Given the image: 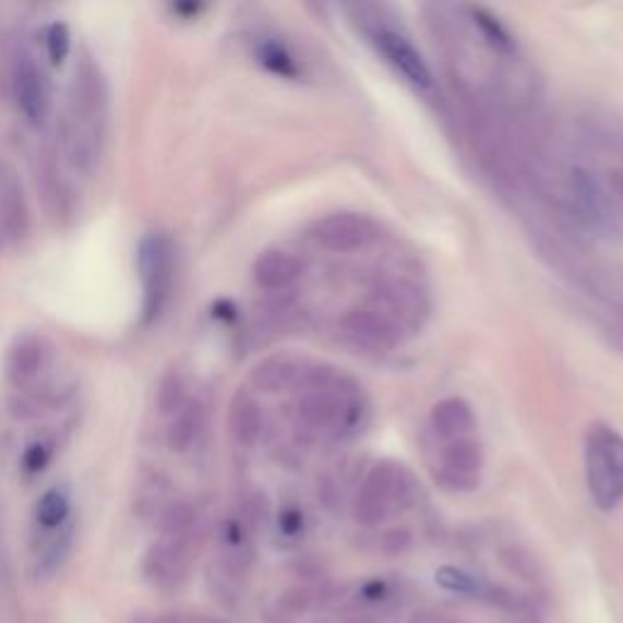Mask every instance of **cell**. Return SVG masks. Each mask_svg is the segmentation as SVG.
Here are the masks:
<instances>
[{"label": "cell", "instance_id": "obj_1", "mask_svg": "<svg viewBox=\"0 0 623 623\" xmlns=\"http://www.w3.org/2000/svg\"><path fill=\"white\" fill-rule=\"evenodd\" d=\"M110 93L103 69L88 55L73 67L67 103L61 112V146L69 166L79 173H93L100 164L108 134Z\"/></svg>", "mask_w": 623, "mask_h": 623}, {"label": "cell", "instance_id": "obj_2", "mask_svg": "<svg viewBox=\"0 0 623 623\" xmlns=\"http://www.w3.org/2000/svg\"><path fill=\"white\" fill-rule=\"evenodd\" d=\"M363 417V393L354 378L326 366L324 375L295 399V421L302 431L326 439L354 434Z\"/></svg>", "mask_w": 623, "mask_h": 623}, {"label": "cell", "instance_id": "obj_3", "mask_svg": "<svg viewBox=\"0 0 623 623\" xmlns=\"http://www.w3.org/2000/svg\"><path fill=\"white\" fill-rule=\"evenodd\" d=\"M348 13H354V23L361 29L368 45L375 49V55L383 59L411 91L421 95H434L436 81L424 55H421L415 39L407 35L403 25L393 23V20L385 15V8L354 5L348 8Z\"/></svg>", "mask_w": 623, "mask_h": 623}, {"label": "cell", "instance_id": "obj_4", "mask_svg": "<svg viewBox=\"0 0 623 623\" xmlns=\"http://www.w3.org/2000/svg\"><path fill=\"white\" fill-rule=\"evenodd\" d=\"M419 484L405 463L383 458L366 472L351 506L354 522L366 529H378L417 504Z\"/></svg>", "mask_w": 623, "mask_h": 623}, {"label": "cell", "instance_id": "obj_5", "mask_svg": "<svg viewBox=\"0 0 623 623\" xmlns=\"http://www.w3.org/2000/svg\"><path fill=\"white\" fill-rule=\"evenodd\" d=\"M585 478L601 512L623 502V434L607 421H592L585 431Z\"/></svg>", "mask_w": 623, "mask_h": 623}, {"label": "cell", "instance_id": "obj_6", "mask_svg": "<svg viewBox=\"0 0 623 623\" xmlns=\"http://www.w3.org/2000/svg\"><path fill=\"white\" fill-rule=\"evenodd\" d=\"M136 271L142 280V320L144 324L156 322L166 310L173 288L176 249L173 241L164 231H152L140 241L136 249Z\"/></svg>", "mask_w": 623, "mask_h": 623}, {"label": "cell", "instance_id": "obj_7", "mask_svg": "<svg viewBox=\"0 0 623 623\" xmlns=\"http://www.w3.org/2000/svg\"><path fill=\"white\" fill-rule=\"evenodd\" d=\"M326 371V363L298 354H273L251 368L249 387L253 395H300Z\"/></svg>", "mask_w": 623, "mask_h": 623}, {"label": "cell", "instance_id": "obj_8", "mask_svg": "<svg viewBox=\"0 0 623 623\" xmlns=\"http://www.w3.org/2000/svg\"><path fill=\"white\" fill-rule=\"evenodd\" d=\"M342 332L351 344L373 354H390L405 342V330L395 316H390L380 304L366 300L346 310L342 316Z\"/></svg>", "mask_w": 623, "mask_h": 623}, {"label": "cell", "instance_id": "obj_9", "mask_svg": "<svg viewBox=\"0 0 623 623\" xmlns=\"http://www.w3.org/2000/svg\"><path fill=\"white\" fill-rule=\"evenodd\" d=\"M310 239L330 253H356L375 244L380 239V225L371 215L339 209L316 219L310 227Z\"/></svg>", "mask_w": 623, "mask_h": 623}, {"label": "cell", "instance_id": "obj_10", "mask_svg": "<svg viewBox=\"0 0 623 623\" xmlns=\"http://www.w3.org/2000/svg\"><path fill=\"white\" fill-rule=\"evenodd\" d=\"M195 563L193 536H158V541L146 551L142 573L146 583L164 592L183 587Z\"/></svg>", "mask_w": 623, "mask_h": 623}, {"label": "cell", "instance_id": "obj_11", "mask_svg": "<svg viewBox=\"0 0 623 623\" xmlns=\"http://www.w3.org/2000/svg\"><path fill=\"white\" fill-rule=\"evenodd\" d=\"M484 451L478 436L441 443L436 458V480L451 492H472L480 488Z\"/></svg>", "mask_w": 623, "mask_h": 623}, {"label": "cell", "instance_id": "obj_12", "mask_svg": "<svg viewBox=\"0 0 623 623\" xmlns=\"http://www.w3.org/2000/svg\"><path fill=\"white\" fill-rule=\"evenodd\" d=\"M368 300L395 316L405 332L419 330L429 316V295L421 290L419 283L405 276H380Z\"/></svg>", "mask_w": 623, "mask_h": 623}, {"label": "cell", "instance_id": "obj_13", "mask_svg": "<svg viewBox=\"0 0 623 623\" xmlns=\"http://www.w3.org/2000/svg\"><path fill=\"white\" fill-rule=\"evenodd\" d=\"M13 95L17 103V110L23 118L32 124L39 127L49 118L51 108V88L41 67H37L35 59L23 55L17 57L13 69Z\"/></svg>", "mask_w": 623, "mask_h": 623}, {"label": "cell", "instance_id": "obj_14", "mask_svg": "<svg viewBox=\"0 0 623 623\" xmlns=\"http://www.w3.org/2000/svg\"><path fill=\"white\" fill-rule=\"evenodd\" d=\"M47 366H49L47 342L35 334L17 336L13 346L8 348L5 378L10 380V385H13L20 393V390L37 385V380L41 378V373L47 371Z\"/></svg>", "mask_w": 623, "mask_h": 623}, {"label": "cell", "instance_id": "obj_15", "mask_svg": "<svg viewBox=\"0 0 623 623\" xmlns=\"http://www.w3.org/2000/svg\"><path fill=\"white\" fill-rule=\"evenodd\" d=\"M304 261L288 249H263L251 266L253 283L266 292H285L302 278Z\"/></svg>", "mask_w": 623, "mask_h": 623}, {"label": "cell", "instance_id": "obj_16", "mask_svg": "<svg viewBox=\"0 0 623 623\" xmlns=\"http://www.w3.org/2000/svg\"><path fill=\"white\" fill-rule=\"evenodd\" d=\"M429 429L441 443L466 439L478 431V417L468 399L451 395L429 409Z\"/></svg>", "mask_w": 623, "mask_h": 623}, {"label": "cell", "instance_id": "obj_17", "mask_svg": "<svg viewBox=\"0 0 623 623\" xmlns=\"http://www.w3.org/2000/svg\"><path fill=\"white\" fill-rule=\"evenodd\" d=\"M29 213L13 168L0 166V237L17 241L27 235Z\"/></svg>", "mask_w": 623, "mask_h": 623}, {"label": "cell", "instance_id": "obj_18", "mask_svg": "<svg viewBox=\"0 0 623 623\" xmlns=\"http://www.w3.org/2000/svg\"><path fill=\"white\" fill-rule=\"evenodd\" d=\"M227 429L229 436L241 448H253L261 441L263 429H266V417H263V409L251 390H241V393L231 397Z\"/></svg>", "mask_w": 623, "mask_h": 623}, {"label": "cell", "instance_id": "obj_19", "mask_svg": "<svg viewBox=\"0 0 623 623\" xmlns=\"http://www.w3.org/2000/svg\"><path fill=\"white\" fill-rule=\"evenodd\" d=\"M253 57L273 76L288 81L302 79V61L290 49L288 41L278 35H259L253 39Z\"/></svg>", "mask_w": 623, "mask_h": 623}, {"label": "cell", "instance_id": "obj_20", "mask_svg": "<svg viewBox=\"0 0 623 623\" xmlns=\"http://www.w3.org/2000/svg\"><path fill=\"white\" fill-rule=\"evenodd\" d=\"M205 429V405L197 397H188L185 405L171 415L166 429L168 448L176 453H185L197 443Z\"/></svg>", "mask_w": 623, "mask_h": 623}, {"label": "cell", "instance_id": "obj_21", "mask_svg": "<svg viewBox=\"0 0 623 623\" xmlns=\"http://www.w3.org/2000/svg\"><path fill=\"white\" fill-rule=\"evenodd\" d=\"M463 10L468 13V23L480 35L482 45L488 47L494 57H514L516 55V39L512 37V32L500 23V17H494L490 10L475 8V5H468Z\"/></svg>", "mask_w": 623, "mask_h": 623}, {"label": "cell", "instance_id": "obj_22", "mask_svg": "<svg viewBox=\"0 0 623 623\" xmlns=\"http://www.w3.org/2000/svg\"><path fill=\"white\" fill-rule=\"evenodd\" d=\"M73 536H76V526H73V522L63 524L61 529L49 531L45 536V541H41L35 555V570L39 577L49 579L59 573L73 548Z\"/></svg>", "mask_w": 623, "mask_h": 623}, {"label": "cell", "instance_id": "obj_23", "mask_svg": "<svg viewBox=\"0 0 623 623\" xmlns=\"http://www.w3.org/2000/svg\"><path fill=\"white\" fill-rule=\"evenodd\" d=\"M71 494L67 488H51L41 494L35 506V522L45 534L61 529L71 519Z\"/></svg>", "mask_w": 623, "mask_h": 623}, {"label": "cell", "instance_id": "obj_24", "mask_svg": "<svg viewBox=\"0 0 623 623\" xmlns=\"http://www.w3.org/2000/svg\"><path fill=\"white\" fill-rule=\"evenodd\" d=\"M158 536H193L197 524L195 506L185 500H171L154 516Z\"/></svg>", "mask_w": 623, "mask_h": 623}, {"label": "cell", "instance_id": "obj_25", "mask_svg": "<svg viewBox=\"0 0 623 623\" xmlns=\"http://www.w3.org/2000/svg\"><path fill=\"white\" fill-rule=\"evenodd\" d=\"M436 583L446 589V592L460 595V597H475V599H484V592H488V583H482L480 577H475L472 573H466L456 565H446L441 567L436 573Z\"/></svg>", "mask_w": 623, "mask_h": 623}, {"label": "cell", "instance_id": "obj_26", "mask_svg": "<svg viewBox=\"0 0 623 623\" xmlns=\"http://www.w3.org/2000/svg\"><path fill=\"white\" fill-rule=\"evenodd\" d=\"M185 399H188L185 380L178 371H171L161 380V385H158V399H156L158 411L171 417L185 405Z\"/></svg>", "mask_w": 623, "mask_h": 623}, {"label": "cell", "instance_id": "obj_27", "mask_svg": "<svg viewBox=\"0 0 623 623\" xmlns=\"http://www.w3.org/2000/svg\"><path fill=\"white\" fill-rule=\"evenodd\" d=\"M314 607V592L310 587H290L280 592V597L276 599V609L280 616H288V619H298L304 616L308 611Z\"/></svg>", "mask_w": 623, "mask_h": 623}, {"label": "cell", "instance_id": "obj_28", "mask_svg": "<svg viewBox=\"0 0 623 623\" xmlns=\"http://www.w3.org/2000/svg\"><path fill=\"white\" fill-rule=\"evenodd\" d=\"M55 451H57V443L55 439H37L32 441L29 446L23 453V470L27 475H39L45 470L51 458H55Z\"/></svg>", "mask_w": 623, "mask_h": 623}, {"label": "cell", "instance_id": "obj_29", "mask_svg": "<svg viewBox=\"0 0 623 623\" xmlns=\"http://www.w3.org/2000/svg\"><path fill=\"white\" fill-rule=\"evenodd\" d=\"M45 45H47V57L55 67H61L67 61L69 51H71V32L63 23H51L47 27L45 35Z\"/></svg>", "mask_w": 623, "mask_h": 623}, {"label": "cell", "instance_id": "obj_30", "mask_svg": "<svg viewBox=\"0 0 623 623\" xmlns=\"http://www.w3.org/2000/svg\"><path fill=\"white\" fill-rule=\"evenodd\" d=\"M411 548V534L405 529H390L378 538V551L387 558H397Z\"/></svg>", "mask_w": 623, "mask_h": 623}, {"label": "cell", "instance_id": "obj_31", "mask_svg": "<svg viewBox=\"0 0 623 623\" xmlns=\"http://www.w3.org/2000/svg\"><path fill=\"white\" fill-rule=\"evenodd\" d=\"M280 531L285 536H298L302 531V514L298 510H288L280 514Z\"/></svg>", "mask_w": 623, "mask_h": 623}, {"label": "cell", "instance_id": "obj_32", "mask_svg": "<svg viewBox=\"0 0 623 623\" xmlns=\"http://www.w3.org/2000/svg\"><path fill=\"white\" fill-rule=\"evenodd\" d=\"M611 336H614V342L623 348V304L621 308L611 310V326H609Z\"/></svg>", "mask_w": 623, "mask_h": 623}, {"label": "cell", "instance_id": "obj_33", "mask_svg": "<svg viewBox=\"0 0 623 623\" xmlns=\"http://www.w3.org/2000/svg\"><path fill=\"white\" fill-rule=\"evenodd\" d=\"M0 244H3V237H0Z\"/></svg>", "mask_w": 623, "mask_h": 623}]
</instances>
